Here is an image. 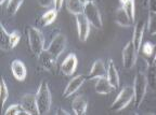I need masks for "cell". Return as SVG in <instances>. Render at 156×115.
Listing matches in <instances>:
<instances>
[{
  "instance_id": "cell-1",
  "label": "cell",
  "mask_w": 156,
  "mask_h": 115,
  "mask_svg": "<svg viewBox=\"0 0 156 115\" xmlns=\"http://www.w3.org/2000/svg\"><path fill=\"white\" fill-rule=\"evenodd\" d=\"M36 101L38 107V114L44 115L50 111L52 104V95L47 82H41L36 93Z\"/></svg>"
},
{
  "instance_id": "cell-2",
  "label": "cell",
  "mask_w": 156,
  "mask_h": 115,
  "mask_svg": "<svg viewBox=\"0 0 156 115\" xmlns=\"http://www.w3.org/2000/svg\"><path fill=\"white\" fill-rule=\"evenodd\" d=\"M146 89H147V79L146 74L143 71H139L134 77L133 82V91H134V106L139 108L143 102L145 97Z\"/></svg>"
},
{
  "instance_id": "cell-3",
  "label": "cell",
  "mask_w": 156,
  "mask_h": 115,
  "mask_svg": "<svg viewBox=\"0 0 156 115\" xmlns=\"http://www.w3.org/2000/svg\"><path fill=\"white\" fill-rule=\"evenodd\" d=\"M27 36H28V44L33 54L38 56L44 50V34L38 28L33 26H28L27 29Z\"/></svg>"
},
{
  "instance_id": "cell-4",
  "label": "cell",
  "mask_w": 156,
  "mask_h": 115,
  "mask_svg": "<svg viewBox=\"0 0 156 115\" xmlns=\"http://www.w3.org/2000/svg\"><path fill=\"white\" fill-rule=\"evenodd\" d=\"M134 99V91L133 87L131 86H126L120 90L118 94V96L114 100V102L111 106V111L113 112H119V111L124 110L125 108L129 106L131 101Z\"/></svg>"
},
{
  "instance_id": "cell-5",
  "label": "cell",
  "mask_w": 156,
  "mask_h": 115,
  "mask_svg": "<svg viewBox=\"0 0 156 115\" xmlns=\"http://www.w3.org/2000/svg\"><path fill=\"white\" fill-rule=\"evenodd\" d=\"M83 14L88 18L90 25L98 29H101L103 27V21L101 16L100 10L95 5L93 0H89L85 3V9H83Z\"/></svg>"
},
{
  "instance_id": "cell-6",
  "label": "cell",
  "mask_w": 156,
  "mask_h": 115,
  "mask_svg": "<svg viewBox=\"0 0 156 115\" xmlns=\"http://www.w3.org/2000/svg\"><path fill=\"white\" fill-rule=\"evenodd\" d=\"M136 58H138V52H136V48L133 45V42L129 41L127 42V44L124 46L122 52V66L125 69L130 70L136 62Z\"/></svg>"
},
{
  "instance_id": "cell-7",
  "label": "cell",
  "mask_w": 156,
  "mask_h": 115,
  "mask_svg": "<svg viewBox=\"0 0 156 115\" xmlns=\"http://www.w3.org/2000/svg\"><path fill=\"white\" fill-rule=\"evenodd\" d=\"M76 26H77L78 39L80 42H86L90 34V23L83 13L76 15Z\"/></svg>"
},
{
  "instance_id": "cell-8",
  "label": "cell",
  "mask_w": 156,
  "mask_h": 115,
  "mask_svg": "<svg viewBox=\"0 0 156 115\" xmlns=\"http://www.w3.org/2000/svg\"><path fill=\"white\" fill-rule=\"evenodd\" d=\"M37 57H38L39 65H40V67H41L42 69L48 72L54 71L55 65H56V59H58V58H56L51 52H49L48 50H44Z\"/></svg>"
},
{
  "instance_id": "cell-9",
  "label": "cell",
  "mask_w": 156,
  "mask_h": 115,
  "mask_svg": "<svg viewBox=\"0 0 156 115\" xmlns=\"http://www.w3.org/2000/svg\"><path fill=\"white\" fill-rule=\"evenodd\" d=\"M65 48H66V37L64 36L63 34H56L53 38V40L50 42V44H49L47 50H48L49 52H51V53L58 58V56L64 52Z\"/></svg>"
},
{
  "instance_id": "cell-10",
  "label": "cell",
  "mask_w": 156,
  "mask_h": 115,
  "mask_svg": "<svg viewBox=\"0 0 156 115\" xmlns=\"http://www.w3.org/2000/svg\"><path fill=\"white\" fill-rule=\"evenodd\" d=\"M86 80H87V77L83 74H79V75L74 77L71 81L68 82L67 85H66V87H65V89H64V91H63L64 98H68V97H71L72 95H74L78 89L83 86V84L85 83Z\"/></svg>"
},
{
  "instance_id": "cell-11",
  "label": "cell",
  "mask_w": 156,
  "mask_h": 115,
  "mask_svg": "<svg viewBox=\"0 0 156 115\" xmlns=\"http://www.w3.org/2000/svg\"><path fill=\"white\" fill-rule=\"evenodd\" d=\"M78 65V59L77 56L74 53L68 54L66 58L63 60L61 65V72L66 77H71L74 74V72L76 71V68Z\"/></svg>"
},
{
  "instance_id": "cell-12",
  "label": "cell",
  "mask_w": 156,
  "mask_h": 115,
  "mask_svg": "<svg viewBox=\"0 0 156 115\" xmlns=\"http://www.w3.org/2000/svg\"><path fill=\"white\" fill-rule=\"evenodd\" d=\"M21 106L28 115L38 114V107H37L36 95L34 94H26L21 100Z\"/></svg>"
},
{
  "instance_id": "cell-13",
  "label": "cell",
  "mask_w": 156,
  "mask_h": 115,
  "mask_svg": "<svg viewBox=\"0 0 156 115\" xmlns=\"http://www.w3.org/2000/svg\"><path fill=\"white\" fill-rule=\"evenodd\" d=\"M11 71L14 79L19 82H23L26 79L27 68L24 65V62L20 59H14L11 62Z\"/></svg>"
},
{
  "instance_id": "cell-14",
  "label": "cell",
  "mask_w": 156,
  "mask_h": 115,
  "mask_svg": "<svg viewBox=\"0 0 156 115\" xmlns=\"http://www.w3.org/2000/svg\"><path fill=\"white\" fill-rule=\"evenodd\" d=\"M144 28H145V23L143 19H140L139 22L136 23L134 26L133 30V36H132V42L136 48V52L139 53V51L141 50L142 46V40H143V34H144Z\"/></svg>"
},
{
  "instance_id": "cell-15",
  "label": "cell",
  "mask_w": 156,
  "mask_h": 115,
  "mask_svg": "<svg viewBox=\"0 0 156 115\" xmlns=\"http://www.w3.org/2000/svg\"><path fill=\"white\" fill-rule=\"evenodd\" d=\"M106 67H105L104 62L101 59H97L93 62L92 67L90 69V72L87 77V80H95L99 77H106Z\"/></svg>"
},
{
  "instance_id": "cell-16",
  "label": "cell",
  "mask_w": 156,
  "mask_h": 115,
  "mask_svg": "<svg viewBox=\"0 0 156 115\" xmlns=\"http://www.w3.org/2000/svg\"><path fill=\"white\" fill-rule=\"evenodd\" d=\"M106 77L108 79L110 83L113 85L115 89L118 88L119 87V74H118V71L116 69V66L115 64L113 62L112 59H108L107 61V68H106Z\"/></svg>"
},
{
  "instance_id": "cell-17",
  "label": "cell",
  "mask_w": 156,
  "mask_h": 115,
  "mask_svg": "<svg viewBox=\"0 0 156 115\" xmlns=\"http://www.w3.org/2000/svg\"><path fill=\"white\" fill-rule=\"evenodd\" d=\"M115 88L113 87V85L111 84L106 77H102L97 79V82H95V85H94L95 93L100 94V95H108Z\"/></svg>"
},
{
  "instance_id": "cell-18",
  "label": "cell",
  "mask_w": 156,
  "mask_h": 115,
  "mask_svg": "<svg viewBox=\"0 0 156 115\" xmlns=\"http://www.w3.org/2000/svg\"><path fill=\"white\" fill-rule=\"evenodd\" d=\"M88 109V101L85 99V97L79 95L74 98L72 101V110L74 114L76 115H85L87 113Z\"/></svg>"
},
{
  "instance_id": "cell-19",
  "label": "cell",
  "mask_w": 156,
  "mask_h": 115,
  "mask_svg": "<svg viewBox=\"0 0 156 115\" xmlns=\"http://www.w3.org/2000/svg\"><path fill=\"white\" fill-rule=\"evenodd\" d=\"M115 23L120 27H130L133 25V22L130 19L129 15L127 14L126 10L122 7L118 8L115 11Z\"/></svg>"
},
{
  "instance_id": "cell-20",
  "label": "cell",
  "mask_w": 156,
  "mask_h": 115,
  "mask_svg": "<svg viewBox=\"0 0 156 115\" xmlns=\"http://www.w3.org/2000/svg\"><path fill=\"white\" fill-rule=\"evenodd\" d=\"M65 5L68 12L75 16L83 13L85 2H83L81 0H65Z\"/></svg>"
},
{
  "instance_id": "cell-21",
  "label": "cell",
  "mask_w": 156,
  "mask_h": 115,
  "mask_svg": "<svg viewBox=\"0 0 156 115\" xmlns=\"http://www.w3.org/2000/svg\"><path fill=\"white\" fill-rule=\"evenodd\" d=\"M0 30H1V36H0V48H1V51L8 52V51L12 50L10 34L5 30V26L2 24L0 25Z\"/></svg>"
},
{
  "instance_id": "cell-22",
  "label": "cell",
  "mask_w": 156,
  "mask_h": 115,
  "mask_svg": "<svg viewBox=\"0 0 156 115\" xmlns=\"http://www.w3.org/2000/svg\"><path fill=\"white\" fill-rule=\"evenodd\" d=\"M58 11L56 9H50L48 10L46 13H44V15L41 16V23L44 26H49L55 21V18L58 17Z\"/></svg>"
},
{
  "instance_id": "cell-23",
  "label": "cell",
  "mask_w": 156,
  "mask_h": 115,
  "mask_svg": "<svg viewBox=\"0 0 156 115\" xmlns=\"http://www.w3.org/2000/svg\"><path fill=\"white\" fill-rule=\"evenodd\" d=\"M146 79H147V85H149L153 90H155L156 89V68L153 64H150L149 68H147Z\"/></svg>"
},
{
  "instance_id": "cell-24",
  "label": "cell",
  "mask_w": 156,
  "mask_h": 115,
  "mask_svg": "<svg viewBox=\"0 0 156 115\" xmlns=\"http://www.w3.org/2000/svg\"><path fill=\"white\" fill-rule=\"evenodd\" d=\"M24 0H8L7 3V14L9 16H13L16 14L19 9L22 5Z\"/></svg>"
},
{
  "instance_id": "cell-25",
  "label": "cell",
  "mask_w": 156,
  "mask_h": 115,
  "mask_svg": "<svg viewBox=\"0 0 156 115\" xmlns=\"http://www.w3.org/2000/svg\"><path fill=\"white\" fill-rule=\"evenodd\" d=\"M147 30L151 36L156 34V12L149 11V23H147Z\"/></svg>"
},
{
  "instance_id": "cell-26",
  "label": "cell",
  "mask_w": 156,
  "mask_h": 115,
  "mask_svg": "<svg viewBox=\"0 0 156 115\" xmlns=\"http://www.w3.org/2000/svg\"><path fill=\"white\" fill-rule=\"evenodd\" d=\"M3 114L5 115H20V114H27V113L25 112V110L23 109V107L21 106V103H20V104H12V106H10L9 108L5 111Z\"/></svg>"
},
{
  "instance_id": "cell-27",
  "label": "cell",
  "mask_w": 156,
  "mask_h": 115,
  "mask_svg": "<svg viewBox=\"0 0 156 115\" xmlns=\"http://www.w3.org/2000/svg\"><path fill=\"white\" fill-rule=\"evenodd\" d=\"M142 53L144 54V56H145L146 58H150L153 56L154 54V50H155V45H154L152 42H150V41H146L145 43H143V45H142Z\"/></svg>"
},
{
  "instance_id": "cell-28",
  "label": "cell",
  "mask_w": 156,
  "mask_h": 115,
  "mask_svg": "<svg viewBox=\"0 0 156 115\" xmlns=\"http://www.w3.org/2000/svg\"><path fill=\"white\" fill-rule=\"evenodd\" d=\"M0 90H1V104H5V101H7L8 97H9V89L7 87V84H5V79H1V83H0Z\"/></svg>"
},
{
  "instance_id": "cell-29",
  "label": "cell",
  "mask_w": 156,
  "mask_h": 115,
  "mask_svg": "<svg viewBox=\"0 0 156 115\" xmlns=\"http://www.w3.org/2000/svg\"><path fill=\"white\" fill-rule=\"evenodd\" d=\"M10 39H11V46L12 48H14L21 41V32L17 30H13L10 34Z\"/></svg>"
},
{
  "instance_id": "cell-30",
  "label": "cell",
  "mask_w": 156,
  "mask_h": 115,
  "mask_svg": "<svg viewBox=\"0 0 156 115\" xmlns=\"http://www.w3.org/2000/svg\"><path fill=\"white\" fill-rule=\"evenodd\" d=\"M37 2L41 8H49L54 5V0H37Z\"/></svg>"
},
{
  "instance_id": "cell-31",
  "label": "cell",
  "mask_w": 156,
  "mask_h": 115,
  "mask_svg": "<svg viewBox=\"0 0 156 115\" xmlns=\"http://www.w3.org/2000/svg\"><path fill=\"white\" fill-rule=\"evenodd\" d=\"M149 3V11L156 12V0H147Z\"/></svg>"
},
{
  "instance_id": "cell-32",
  "label": "cell",
  "mask_w": 156,
  "mask_h": 115,
  "mask_svg": "<svg viewBox=\"0 0 156 115\" xmlns=\"http://www.w3.org/2000/svg\"><path fill=\"white\" fill-rule=\"evenodd\" d=\"M64 0H54V9H56L58 11L62 9V5H63Z\"/></svg>"
},
{
  "instance_id": "cell-33",
  "label": "cell",
  "mask_w": 156,
  "mask_h": 115,
  "mask_svg": "<svg viewBox=\"0 0 156 115\" xmlns=\"http://www.w3.org/2000/svg\"><path fill=\"white\" fill-rule=\"evenodd\" d=\"M56 115H68L69 113L67 112V111H65V110H63V109H58L56 110V113H55Z\"/></svg>"
},
{
  "instance_id": "cell-34",
  "label": "cell",
  "mask_w": 156,
  "mask_h": 115,
  "mask_svg": "<svg viewBox=\"0 0 156 115\" xmlns=\"http://www.w3.org/2000/svg\"><path fill=\"white\" fill-rule=\"evenodd\" d=\"M128 1H132V0H119V2H120V5H122L124 3L128 2Z\"/></svg>"
},
{
  "instance_id": "cell-35",
  "label": "cell",
  "mask_w": 156,
  "mask_h": 115,
  "mask_svg": "<svg viewBox=\"0 0 156 115\" xmlns=\"http://www.w3.org/2000/svg\"><path fill=\"white\" fill-rule=\"evenodd\" d=\"M152 64H153L156 68V53H155V55H154V59H153V61H152Z\"/></svg>"
},
{
  "instance_id": "cell-36",
  "label": "cell",
  "mask_w": 156,
  "mask_h": 115,
  "mask_svg": "<svg viewBox=\"0 0 156 115\" xmlns=\"http://www.w3.org/2000/svg\"><path fill=\"white\" fill-rule=\"evenodd\" d=\"M5 1H7V0H0V3H1V5H3V3H5Z\"/></svg>"
},
{
  "instance_id": "cell-37",
  "label": "cell",
  "mask_w": 156,
  "mask_h": 115,
  "mask_svg": "<svg viewBox=\"0 0 156 115\" xmlns=\"http://www.w3.org/2000/svg\"><path fill=\"white\" fill-rule=\"evenodd\" d=\"M81 1H83V2H85V3H86V2H87V1H89V0H81Z\"/></svg>"
}]
</instances>
